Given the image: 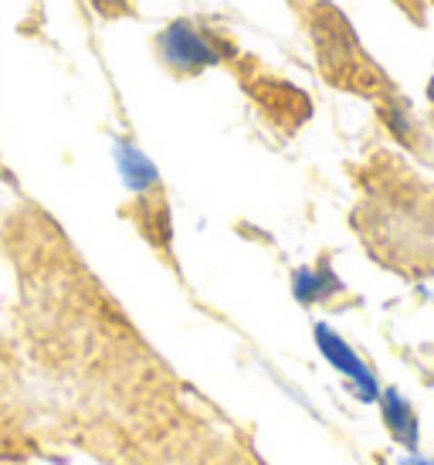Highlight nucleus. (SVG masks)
<instances>
[{
    "instance_id": "f257e3e1",
    "label": "nucleus",
    "mask_w": 434,
    "mask_h": 465,
    "mask_svg": "<svg viewBox=\"0 0 434 465\" xmlns=\"http://www.w3.org/2000/svg\"><path fill=\"white\" fill-rule=\"evenodd\" d=\"M156 48H160L163 65L173 68L177 75H197L211 65H221L224 52H228V45L217 38L214 31L193 25V21H173L166 31H160Z\"/></svg>"
},
{
    "instance_id": "f03ea898",
    "label": "nucleus",
    "mask_w": 434,
    "mask_h": 465,
    "mask_svg": "<svg viewBox=\"0 0 434 465\" xmlns=\"http://www.w3.org/2000/svg\"><path fill=\"white\" fill-rule=\"evenodd\" d=\"M312 340H316V347H320L322 361L330 363L336 374H343L346 381H350V391H353L363 404H377V401H380L383 388H380V381H377V374H373V367L363 361L357 350L350 347L330 323L312 326Z\"/></svg>"
},
{
    "instance_id": "7ed1b4c3",
    "label": "nucleus",
    "mask_w": 434,
    "mask_h": 465,
    "mask_svg": "<svg viewBox=\"0 0 434 465\" xmlns=\"http://www.w3.org/2000/svg\"><path fill=\"white\" fill-rule=\"evenodd\" d=\"M380 421L387 428V435L404 449V452H418L421 449V421H418V411L404 394L397 388H383L380 391Z\"/></svg>"
},
{
    "instance_id": "20e7f679",
    "label": "nucleus",
    "mask_w": 434,
    "mask_h": 465,
    "mask_svg": "<svg viewBox=\"0 0 434 465\" xmlns=\"http://www.w3.org/2000/svg\"><path fill=\"white\" fill-rule=\"evenodd\" d=\"M343 292V282L340 275L332 272L330 262H320V265H302V269L292 272V296L302 302V306H320V302H330L332 296Z\"/></svg>"
},
{
    "instance_id": "39448f33",
    "label": "nucleus",
    "mask_w": 434,
    "mask_h": 465,
    "mask_svg": "<svg viewBox=\"0 0 434 465\" xmlns=\"http://www.w3.org/2000/svg\"><path fill=\"white\" fill-rule=\"evenodd\" d=\"M115 163L123 170L129 191L146 194V191H156V187H160V173H156V167L146 160V153H143L136 143H129V140L115 143Z\"/></svg>"
},
{
    "instance_id": "423d86ee",
    "label": "nucleus",
    "mask_w": 434,
    "mask_h": 465,
    "mask_svg": "<svg viewBox=\"0 0 434 465\" xmlns=\"http://www.w3.org/2000/svg\"><path fill=\"white\" fill-rule=\"evenodd\" d=\"M89 4L103 14V17H109V21H115V17H129V14H133V4H129V0H89Z\"/></svg>"
},
{
    "instance_id": "0eeeda50",
    "label": "nucleus",
    "mask_w": 434,
    "mask_h": 465,
    "mask_svg": "<svg viewBox=\"0 0 434 465\" xmlns=\"http://www.w3.org/2000/svg\"><path fill=\"white\" fill-rule=\"evenodd\" d=\"M397 465H434V459H428V455H421V452H408V455H400Z\"/></svg>"
}]
</instances>
